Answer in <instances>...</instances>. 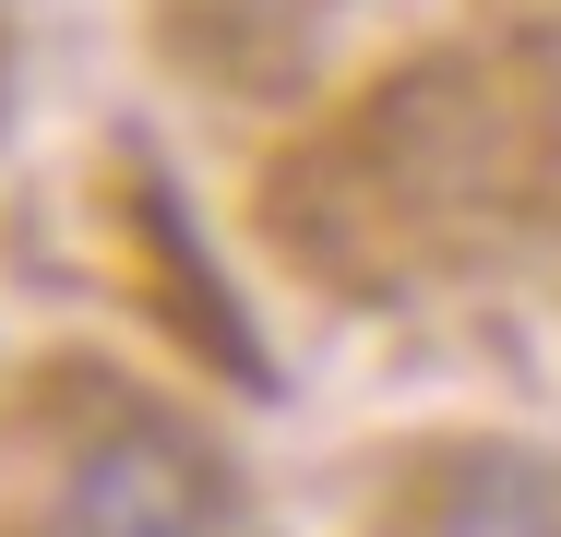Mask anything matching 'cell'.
Wrapping results in <instances>:
<instances>
[{"mask_svg":"<svg viewBox=\"0 0 561 537\" xmlns=\"http://www.w3.org/2000/svg\"><path fill=\"white\" fill-rule=\"evenodd\" d=\"M156 12V48L216 84V96H287L311 72V48L335 36L346 0H144Z\"/></svg>","mask_w":561,"mask_h":537,"instance_id":"3","label":"cell"},{"mask_svg":"<svg viewBox=\"0 0 561 537\" xmlns=\"http://www.w3.org/2000/svg\"><path fill=\"white\" fill-rule=\"evenodd\" d=\"M550 168V107L514 60H407L382 84L323 107L263 168V239L287 275L335 299H407L454 263H478Z\"/></svg>","mask_w":561,"mask_h":537,"instance_id":"1","label":"cell"},{"mask_svg":"<svg viewBox=\"0 0 561 537\" xmlns=\"http://www.w3.org/2000/svg\"><path fill=\"white\" fill-rule=\"evenodd\" d=\"M227 454L119 358H36L0 395V537H216Z\"/></svg>","mask_w":561,"mask_h":537,"instance_id":"2","label":"cell"},{"mask_svg":"<svg viewBox=\"0 0 561 537\" xmlns=\"http://www.w3.org/2000/svg\"><path fill=\"white\" fill-rule=\"evenodd\" d=\"M431 537H561V466H526V454H490L443 490Z\"/></svg>","mask_w":561,"mask_h":537,"instance_id":"4","label":"cell"}]
</instances>
